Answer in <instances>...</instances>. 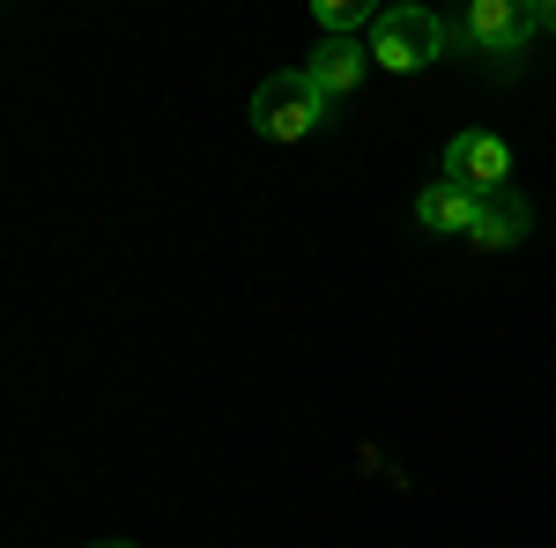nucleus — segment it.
I'll use <instances>...</instances> for the list:
<instances>
[{"instance_id": "nucleus-10", "label": "nucleus", "mask_w": 556, "mask_h": 548, "mask_svg": "<svg viewBox=\"0 0 556 548\" xmlns=\"http://www.w3.org/2000/svg\"><path fill=\"white\" fill-rule=\"evenodd\" d=\"M104 548H134V541H104Z\"/></svg>"}, {"instance_id": "nucleus-1", "label": "nucleus", "mask_w": 556, "mask_h": 548, "mask_svg": "<svg viewBox=\"0 0 556 548\" xmlns=\"http://www.w3.org/2000/svg\"><path fill=\"white\" fill-rule=\"evenodd\" d=\"M453 23L430 15V8H386L371 23V67H393V75H424L430 60L445 52Z\"/></svg>"}, {"instance_id": "nucleus-7", "label": "nucleus", "mask_w": 556, "mask_h": 548, "mask_svg": "<svg viewBox=\"0 0 556 548\" xmlns=\"http://www.w3.org/2000/svg\"><path fill=\"white\" fill-rule=\"evenodd\" d=\"M527 230H534V208H527L519 193H490L482 215H475V245H482V253H505V245H519Z\"/></svg>"}, {"instance_id": "nucleus-9", "label": "nucleus", "mask_w": 556, "mask_h": 548, "mask_svg": "<svg viewBox=\"0 0 556 548\" xmlns=\"http://www.w3.org/2000/svg\"><path fill=\"white\" fill-rule=\"evenodd\" d=\"M534 30H556V0H534Z\"/></svg>"}, {"instance_id": "nucleus-2", "label": "nucleus", "mask_w": 556, "mask_h": 548, "mask_svg": "<svg viewBox=\"0 0 556 548\" xmlns=\"http://www.w3.org/2000/svg\"><path fill=\"white\" fill-rule=\"evenodd\" d=\"M319 119H327V97L312 89L304 67H282L253 89V133H267V141H304Z\"/></svg>"}, {"instance_id": "nucleus-4", "label": "nucleus", "mask_w": 556, "mask_h": 548, "mask_svg": "<svg viewBox=\"0 0 556 548\" xmlns=\"http://www.w3.org/2000/svg\"><path fill=\"white\" fill-rule=\"evenodd\" d=\"M460 38L475 52H490V60H519L527 38H534V8L527 0H475L468 15H460Z\"/></svg>"}, {"instance_id": "nucleus-8", "label": "nucleus", "mask_w": 556, "mask_h": 548, "mask_svg": "<svg viewBox=\"0 0 556 548\" xmlns=\"http://www.w3.org/2000/svg\"><path fill=\"white\" fill-rule=\"evenodd\" d=\"M312 15H319V30H327V38H356V23H379V15H371V0H319Z\"/></svg>"}, {"instance_id": "nucleus-5", "label": "nucleus", "mask_w": 556, "mask_h": 548, "mask_svg": "<svg viewBox=\"0 0 556 548\" xmlns=\"http://www.w3.org/2000/svg\"><path fill=\"white\" fill-rule=\"evenodd\" d=\"M304 75H312V89L334 104V97H349V89L371 75V44H356V38H319V52L304 60Z\"/></svg>"}, {"instance_id": "nucleus-6", "label": "nucleus", "mask_w": 556, "mask_h": 548, "mask_svg": "<svg viewBox=\"0 0 556 548\" xmlns=\"http://www.w3.org/2000/svg\"><path fill=\"white\" fill-rule=\"evenodd\" d=\"M475 215H482V201L475 193H460V186H424V201H416V222H424L430 238H475Z\"/></svg>"}, {"instance_id": "nucleus-3", "label": "nucleus", "mask_w": 556, "mask_h": 548, "mask_svg": "<svg viewBox=\"0 0 556 548\" xmlns=\"http://www.w3.org/2000/svg\"><path fill=\"white\" fill-rule=\"evenodd\" d=\"M445 186H460L475 201L513 193V149H505L497 133H453V141H445Z\"/></svg>"}]
</instances>
